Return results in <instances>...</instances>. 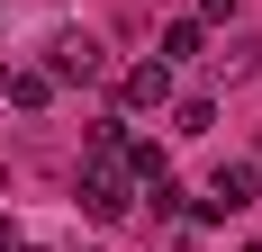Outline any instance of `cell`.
<instances>
[{"label": "cell", "mask_w": 262, "mask_h": 252, "mask_svg": "<svg viewBox=\"0 0 262 252\" xmlns=\"http://www.w3.org/2000/svg\"><path fill=\"white\" fill-rule=\"evenodd\" d=\"M81 207H91L100 225H127L136 180H127V162H118V153H91V162H81Z\"/></svg>", "instance_id": "1"}, {"label": "cell", "mask_w": 262, "mask_h": 252, "mask_svg": "<svg viewBox=\"0 0 262 252\" xmlns=\"http://www.w3.org/2000/svg\"><path fill=\"white\" fill-rule=\"evenodd\" d=\"M46 72L54 81H108V45L91 36V27H63V36L46 45Z\"/></svg>", "instance_id": "2"}, {"label": "cell", "mask_w": 262, "mask_h": 252, "mask_svg": "<svg viewBox=\"0 0 262 252\" xmlns=\"http://www.w3.org/2000/svg\"><path fill=\"white\" fill-rule=\"evenodd\" d=\"M253 189H262V180L244 171V162H217V180H208V198H199V216H244V207H253Z\"/></svg>", "instance_id": "3"}, {"label": "cell", "mask_w": 262, "mask_h": 252, "mask_svg": "<svg viewBox=\"0 0 262 252\" xmlns=\"http://www.w3.org/2000/svg\"><path fill=\"white\" fill-rule=\"evenodd\" d=\"M118 99H127V108H172V63H163V54H154V63H127Z\"/></svg>", "instance_id": "4"}, {"label": "cell", "mask_w": 262, "mask_h": 252, "mask_svg": "<svg viewBox=\"0 0 262 252\" xmlns=\"http://www.w3.org/2000/svg\"><path fill=\"white\" fill-rule=\"evenodd\" d=\"M208 72H217V81H253V72H262V36H253V27H235V36L208 54Z\"/></svg>", "instance_id": "5"}, {"label": "cell", "mask_w": 262, "mask_h": 252, "mask_svg": "<svg viewBox=\"0 0 262 252\" xmlns=\"http://www.w3.org/2000/svg\"><path fill=\"white\" fill-rule=\"evenodd\" d=\"M0 99H18V108H46L54 99V72L36 63V72H0Z\"/></svg>", "instance_id": "6"}, {"label": "cell", "mask_w": 262, "mask_h": 252, "mask_svg": "<svg viewBox=\"0 0 262 252\" xmlns=\"http://www.w3.org/2000/svg\"><path fill=\"white\" fill-rule=\"evenodd\" d=\"M190 54H208V27H199V18H172V27H163V63H190Z\"/></svg>", "instance_id": "7"}, {"label": "cell", "mask_w": 262, "mask_h": 252, "mask_svg": "<svg viewBox=\"0 0 262 252\" xmlns=\"http://www.w3.org/2000/svg\"><path fill=\"white\" fill-rule=\"evenodd\" d=\"M217 126V99H172V135H208Z\"/></svg>", "instance_id": "8"}, {"label": "cell", "mask_w": 262, "mask_h": 252, "mask_svg": "<svg viewBox=\"0 0 262 252\" xmlns=\"http://www.w3.org/2000/svg\"><path fill=\"white\" fill-rule=\"evenodd\" d=\"M208 18H235V0H199V27H208Z\"/></svg>", "instance_id": "9"}, {"label": "cell", "mask_w": 262, "mask_h": 252, "mask_svg": "<svg viewBox=\"0 0 262 252\" xmlns=\"http://www.w3.org/2000/svg\"><path fill=\"white\" fill-rule=\"evenodd\" d=\"M244 171H253V180H262V144H253V162H244Z\"/></svg>", "instance_id": "10"}, {"label": "cell", "mask_w": 262, "mask_h": 252, "mask_svg": "<svg viewBox=\"0 0 262 252\" xmlns=\"http://www.w3.org/2000/svg\"><path fill=\"white\" fill-rule=\"evenodd\" d=\"M0 252H9V216H0Z\"/></svg>", "instance_id": "11"}, {"label": "cell", "mask_w": 262, "mask_h": 252, "mask_svg": "<svg viewBox=\"0 0 262 252\" xmlns=\"http://www.w3.org/2000/svg\"><path fill=\"white\" fill-rule=\"evenodd\" d=\"M18 252H36V243H18Z\"/></svg>", "instance_id": "12"}, {"label": "cell", "mask_w": 262, "mask_h": 252, "mask_svg": "<svg viewBox=\"0 0 262 252\" xmlns=\"http://www.w3.org/2000/svg\"><path fill=\"white\" fill-rule=\"evenodd\" d=\"M244 252H262V243H244Z\"/></svg>", "instance_id": "13"}]
</instances>
